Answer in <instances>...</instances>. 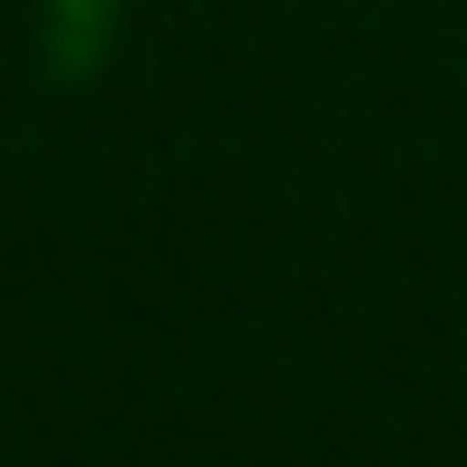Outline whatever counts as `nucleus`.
Listing matches in <instances>:
<instances>
[]
</instances>
